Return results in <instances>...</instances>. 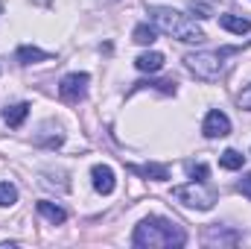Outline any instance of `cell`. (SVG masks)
<instances>
[{"label":"cell","mask_w":251,"mask_h":249,"mask_svg":"<svg viewBox=\"0 0 251 249\" xmlns=\"http://www.w3.org/2000/svg\"><path fill=\"white\" fill-rule=\"evenodd\" d=\"M134 247H146V249H173V247H184L187 235L181 226H176L167 217H146L134 235H131Z\"/></svg>","instance_id":"obj_1"},{"label":"cell","mask_w":251,"mask_h":249,"mask_svg":"<svg viewBox=\"0 0 251 249\" xmlns=\"http://www.w3.org/2000/svg\"><path fill=\"white\" fill-rule=\"evenodd\" d=\"M149 21H152L155 30H161L164 35L178 38V41H184V44H199V41H204V30H201L193 18L176 12V9H170V6H149Z\"/></svg>","instance_id":"obj_2"},{"label":"cell","mask_w":251,"mask_h":249,"mask_svg":"<svg viewBox=\"0 0 251 249\" xmlns=\"http://www.w3.org/2000/svg\"><path fill=\"white\" fill-rule=\"evenodd\" d=\"M237 53V47H222V50H201V53H190L187 59V67L204 82H216L225 70V56Z\"/></svg>","instance_id":"obj_3"},{"label":"cell","mask_w":251,"mask_h":249,"mask_svg":"<svg viewBox=\"0 0 251 249\" xmlns=\"http://www.w3.org/2000/svg\"><path fill=\"white\" fill-rule=\"evenodd\" d=\"M173 196H176L178 202H184L187 208H199V211H207V208H213V202H216V193L207 190V187H201V182H190V185L173 187Z\"/></svg>","instance_id":"obj_4"},{"label":"cell","mask_w":251,"mask_h":249,"mask_svg":"<svg viewBox=\"0 0 251 249\" xmlns=\"http://www.w3.org/2000/svg\"><path fill=\"white\" fill-rule=\"evenodd\" d=\"M88 82H91V76L88 73H67L62 82H59V97H62L64 103H79L85 94H88Z\"/></svg>","instance_id":"obj_5"},{"label":"cell","mask_w":251,"mask_h":249,"mask_svg":"<svg viewBox=\"0 0 251 249\" xmlns=\"http://www.w3.org/2000/svg\"><path fill=\"white\" fill-rule=\"evenodd\" d=\"M201 132H204L207 138H225V135H231V121H228V115L219 112V109L207 112V118H204V124H201Z\"/></svg>","instance_id":"obj_6"},{"label":"cell","mask_w":251,"mask_h":249,"mask_svg":"<svg viewBox=\"0 0 251 249\" xmlns=\"http://www.w3.org/2000/svg\"><path fill=\"white\" fill-rule=\"evenodd\" d=\"M91 179H94V187H97V193H102V196H108L117 182H114V170L108 167V164H94V170H91Z\"/></svg>","instance_id":"obj_7"},{"label":"cell","mask_w":251,"mask_h":249,"mask_svg":"<svg viewBox=\"0 0 251 249\" xmlns=\"http://www.w3.org/2000/svg\"><path fill=\"white\" fill-rule=\"evenodd\" d=\"M134 176H143V179H155V182H164L170 179V167L167 164H126Z\"/></svg>","instance_id":"obj_8"},{"label":"cell","mask_w":251,"mask_h":249,"mask_svg":"<svg viewBox=\"0 0 251 249\" xmlns=\"http://www.w3.org/2000/svg\"><path fill=\"white\" fill-rule=\"evenodd\" d=\"M240 241H243L240 232H222L219 226H210V229L204 232V244H210V247H213V244H219V247H222V244L234 247V244H240Z\"/></svg>","instance_id":"obj_9"},{"label":"cell","mask_w":251,"mask_h":249,"mask_svg":"<svg viewBox=\"0 0 251 249\" xmlns=\"http://www.w3.org/2000/svg\"><path fill=\"white\" fill-rule=\"evenodd\" d=\"M134 67H137V70H143V73H158V70L164 67V53H158V50L140 53V56L134 59Z\"/></svg>","instance_id":"obj_10"},{"label":"cell","mask_w":251,"mask_h":249,"mask_svg":"<svg viewBox=\"0 0 251 249\" xmlns=\"http://www.w3.org/2000/svg\"><path fill=\"white\" fill-rule=\"evenodd\" d=\"M219 27L234 32V35H243V32H251V21L243 18V15H219Z\"/></svg>","instance_id":"obj_11"},{"label":"cell","mask_w":251,"mask_h":249,"mask_svg":"<svg viewBox=\"0 0 251 249\" xmlns=\"http://www.w3.org/2000/svg\"><path fill=\"white\" fill-rule=\"evenodd\" d=\"M26 115H29V103H15V106H6L3 109V121L12 126V129H18V126L24 124Z\"/></svg>","instance_id":"obj_12"},{"label":"cell","mask_w":251,"mask_h":249,"mask_svg":"<svg viewBox=\"0 0 251 249\" xmlns=\"http://www.w3.org/2000/svg\"><path fill=\"white\" fill-rule=\"evenodd\" d=\"M38 214H41L44 220H50L53 226H62L64 220H67V211H64L62 205H53V202H47V199L38 202Z\"/></svg>","instance_id":"obj_13"},{"label":"cell","mask_w":251,"mask_h":249,"mask_svg":"<svg viewBox=\"0 0 251 249\" xmlns=\"http://www.w3.org/2000/svg\"><path fill=\"white\" fill-rule=\"evenodd\" d=\"M15 59L21 64H38V62H47L50 53H44V50H38V47H32V44H24V47H18Z\"/></svg>","instance_id":"obj_14"},{"label":"cell","mask_w":251,"mask_h":249,"mask_svg":"<svg viewBox=\"0 0 251 249\" xmlns=\"http://www.w3.org/2000/svg\"><path fill=\"white\" fill-rule=\"evenodd\" d=\"M131 41H137V44H155L158 41V30L149 27V24H140V27H134Z\"/></svg>","instance_id":"obj_15"},{"label":"cell","mask_w":251,"mask_h":249,"mask_svg":"<svg viewBox=\"0 0 251 249\" xmlns=\"http://www.w3.org/2000/svg\"><path fill=\"white\" fill-rule=\"evenodd\" d=\"M219 164H222L225 170H240V167L246 164V156L237 153V150H225V153L219 156Z\"/></svg>","instance_id":"obj_16"},{"label":"cell","mask_w":251,"mask_h":249,"mask_svg":"<svg viewBox=\"0 0 251 249\" xmlns=\"http://www.w3.org/2000/svg\"><path fill=\"white\" fill-rule=\"evenodd\" d=\"M15 202H18V187L12 182H0V205L6 208V205H15Z\"/></svg>","instance_id":"obj_17"},{"label":"cell","mask_w":251,"mask_h":249,"mask_svg":"<svg viewBox=\"0 0 251 249\" xmlns=\"http://www.w3.org/2000/svg\"><path fill=\"white\" fill-rule=\"evenodd\" d=\"M187 173L193 176V182H204V179L210 176V167H207L204 161H199V164H193V161H190V164H187Z\"/></svg>","instance_id":"obj_18"},{"label":"cell","mask_w":251,"mask_h":249,"mask_svg":"<svg viewBox=\"0 0 251 249\" xmlns=\"http://www.w3.org/2000/svg\"><path fill=\"white\" fill-rule=\"evenodd\" d=\"M190 12H193V18H210L213 15V6L204 3V0H193L190 3Z\"/></svg>","instance_id":"obj_19"},{"label":"cell","mask_w":251,"mask_h":249,"mask_svg":"<svg viewBox=\"0 0 251 249\" xmlns=\"http://www.w3.org/2000/svg\"><path fill=\"white\" fill-rule=\"evenodd\" d=\"M237 103H240V109L251 112V85H246V88H243V94L237 97Z\"/></svg>","instance_id":"obj_20"},{"label":"cell","mask_w":251,"mask_h":249,"mask_svg":"<svg viewBox=\"0 0 251 249\" xmlns=\"http://www.w3.org/2000/svg\"><path fill=\"white\" fill-rule=\"evenodd\" d=\"M240 193H246V196L251 199V173H246V176L240 179Z\"/></svg>","instance_id":"obj_21"}]
</instances>
